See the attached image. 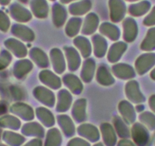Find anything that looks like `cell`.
Wrapping results in <instances>:
<instances>
[{
	"label": "cell",
	"instance_id": "cell-51",
	"mask_svg": "<svg viewBox=\"0 0 155 146\" xmlns=\"http://www.w3.org/2000/svg\"><path fill=\"white\" fill-rule=\"evenodd\" d=\"M149 106H150V109H151L152 111L155 113V95L150 97V99H149Z\"/></svg>",
	"mask_w": 155,
	"mask_h": 146
},
{
	"label": "cell",
	"instance_id": "cell-39",
	"mask_svg": "<svg viewBox=\"0 0 155 146\" xmlns=\"http://www.w3.org/2000/svg\"><path fill=\"white\" fill-rule=\"evenodd\" d=\"M113 123H114L115 128L118 132L119 135L122 138H126L129 136V131L127 126L120 117H116L113 119Z\"/></svg>",
	"mask_w": 155,
	"mask_h": 146
},
{
	"label": "cell",
	"instance_id": "cell-41",
	"mask_svg": "<svg viewBox=\"0 0 155 146\" xmlns=\"http://www.w3.org/2000/svg\"><path fill=\"white\" fill-rule=\"evenodd\" d=\"M140 120L142 123L145 124L148 129H155V115L150 112H144L139 117Z\"/></svg>",
	"mask_w": 155,
	"mask_h": 146
},
{
	"label": "cell",
	"instance_id": "cell-13",
	"mask_svg": "<svg viewBox=\"0 0 155 146\" xmlns=\"http://www.w3.org/2000/svg\"><path fill=\"white\" fill-rule=\"evenodd\" d=\"M10 111L24 120H30L34 118V114L33 109L25 103H15L11 106Z\"/></svg>",
	"mask_w": 155,
	"mask_h": 146
},
{
	"label": "cell",
	"instance_id": "cell-53",
	"mask_svg": "<svg viewBox=\"0 0 155 146\" xmlns=\"http://www.w3.org/2000/svg\"><path fill=\"white\" fill-rule=\"evenodd\" d=\"M11 0H0V5H7L9 4Z\"/></svg>",
	"mask_w": 155,
	"mask_h": 146
},
{
	"label": "cell",
	"instance_id": "cell-48",
	"mask_svg": "<svg viewBox=\"0 0 155 146\" xmlns=\"http://www.w3.org/2000/svg\"><path fill=\"white\" fill-rule=\"evenodd\" d=\"M144 24L146 26L155 25V9L144 20Z\"/></svg>",
	"mask_w": 155,
	"mask_h": 146
},
{
	"label": "cell",
	"instance_id": "cell-59",
	"mask_svg": "<svg viewBox=\"0 0 155 146\" xmlns=\"http://www.w3.org/2000/svg\"><path fill=\"white\" fill-rule=\"evenodd\" d=\"M126 1H129V2H132V1H137V0H126Z\"/></svg>",
	"mask_w": 155,
	"mask_h": 146
},
{
	"label": "cell",
	"instance_id": "cell-4",
	"mask_svg": "<svg viewBox=\"0 0 155 146\" xmlns=\"http://www.w3.org/2000/svg\"><path fill=\"white\" fill-rule=\"evenodd\" d=\"M123 39L128 43L133 42L138 33L136 22L131 18H126L123 24Z\"/></svg>",
	"mask_w": 155,
	"mask_h": 146
},
{
	"label": "cell",
	"instance_id": "cell-36",
	"mask_svg": "<svg viewBox=\"0 0 155 146\" xmlns=\"http://www.w3.org/2000/svg\"><path fill=\"white\" fill-rule=\"evenodd\" d=\"M82 20L79 18H72L65 26V33L70 38L75 37L80 31Z\"/></svg>",
	"mask_w": 155,
	"mask_h": 146
},
{
	"label": "cell",
	"instance_id": "cell-33",
	"mask_svg": "<svg viewBox=\"0 0 155 146\" xmlns=\"http://www.w3.org/2000/svg\"><path fill=\"white\" fill-rule=\"evenodd\" d=\"M59 125L61 126V129L63 131L65 135L67 136H71L74 133V126L72 120L68 116L60 115L58 117Z\"/></svg>",
	"mask_w": 155,
	"mask_h": 146
},
{
	"label": "cell",
	"instance_id": "cell-50",
	"mask_svg": "<svg viewBox=\"0 0 155 146\" xmlns=\"http://www.w3.org/2000/svg\"><path fill=\"white\" fill-rule=\"evenodd\" d=\"M118 146H135V145L132 142V141H129V140L123 139L119 142Z\"/></svg>",
	"mask_w": 155,
	"mask_h": 146
},
{
	"label": "cell",
	"instance_id": "cell-42",
	"mask_svg": "<svg viewBox=\"0 0 155 146\" xmlns=\"http://www.w3.org/2000/svg\"><path fill=\"white\" fill-rule=\"evenodd\" d=\"M148 5H146V2L137 4V5H130L129 8V13L134 16H141L146 13L145 12L148 9Z\"/></svg>",
	"mask_w": 155,
	"mask_h": 146
},
{
	"label": "cell",
	"instance_id": "cell-30",
	"mask_svg": "<svg viewBox=\"0 0 155 146\" xmlns=\"http://www.w3.org/2000/svg\"><path fill=\"white\" fill-rule=\"evenodd\" d=\"M80 135L84 136L91 141H96L99 139V132L96 127L90 124H83L78 129Z\"/></svg>",
	"mask_w": 155,
	"mask_h": 146
},
{
	"label": "cell",
	"instance_id": "cell-31",
	"mask_svg": "<svg viewBox=\"0 0 155 146\" xmlns=\"http://www.w3.org/2000/svg\"><path fill=\"white\" fill-rule=\"evenodd\" d=\"M101 132L104 142L107 146H113L116 141V136L112 126L109 123H104L101 126Z\"/></svg>",
	"mask_w": 155,
	"mask_h": 146
},
{
	"label": "cell",
	"instance_id": "cell-43",
	"mask_svg": "<svg viewBox=\"0 0 155 146\" xmlns=\"http://www.w3.org/2000/svg\"><path fill=\"white\" fill-rule=\"evenodd\" d=\"M12 60V53L8 50H3L0 52V70L7 68L11 63Z\"/></svg>",
	"mask_w": 155,
	"mask_h": 146
},
{
	"label": "cell",
	"instance_id": "cell-32",
	"mask_svg": "<svg viewBox=\"0 0 155 146\" xmlns=\"http://www.w3.org/2000/svg\"><path fill=\"white\" fill-rule=\"evenodd\" d=\"M91 8V2L89 0H83L69 6V12L74 15H81L87 13Z\"/></svg>",
	"mask_w": 155,
	"mask_h": 146
},
{
	"label": "cell",
	"instance_id": "cell-12",
	"mask_svg": "<svg viewBox=\"0 0 155 146\" xmlns=\"http://www.w3.org/2000/svg\"><path fill=\"white\" fill-rule=\"evenodd\" d=\"M112 70H113V75H115L120 79L128 80L133 78L135 76V72L133 68L128 64H116V65H113Z\"/></svg>",
	"mask_w": 155,
	"mask_h": 146
},
{
	"label": "cell",
	"instance_id": "cell-16",
	"mask_svg": "<svg viewBox=\"0 0 155 146\" xmlns=\"http://www.w3.org/2000/svg\"><path fill=\"white\" fill-rule=\"evenodd\" d=\"M57 104H56V111L58 112H65L70 108L72 102V96L65 89L59 91L57 97Z\"/></svg>",
	"mask_w": 155,
	"mask_h": 146
},
{
	"label": "cell",
	"instance_id": "cell-11",
	"mask_svg": "<svg viewBox=\"0 0 155 146\" xmlns=\"http://www.w3.org/2000/svg\"><path fill=\"white\" fill-rule=\"evenodd\" d=\"M132 136L138 146H144L148 141V132L147 129L140 123L134 124L132 129Z\"/></svg>",
	"mask_w": 155,
	"mask_h": 146
},
{
	"label": "cell",
	"instance_id": "cell-35",
	"mask_svg": "<svg viewBox=\"0 0 155 146\" xmlns=\"http://www.w3.org/2000/svg\"><path fill=\"white\" fill-rule=\"evenodd\" d=\"M141 49L144 51L155 50V28L148 30L141 44Z\"/></svg>",
	"mask_w": 155,
	"mask_h": 146
},
{
	"label": "cell",
	"instance_id": "cell-52",
	"mask_svg": "<svg viewBox=\"0 0 155 146\" xmlns=\"http://www.w3.org/2000/svg\"><path fill=\"white\" fill-rule=\"evenodd\" d=\"M6 110H7V108H6V106H5V104H4L3 103H0V115L2 114H4V113H5Z\"/></svg>",
	"mask_w": 155,
	"mask_h": 146
},
{
	"label": "cell",
	"instance_id": "cell-38",
	"mask_svg": "<svg viewBox=\"0 0 155 146\" xmlns=\"http://www.w3.org/2000/svg\"><path fill=\"white\" fill-rule=\"evenodd\" d=\"M61 143L62 137L60 132L55 128L50 129L47 135L45 146H60Z\"/></svg>",
	"mask_w": 155,
	"mask_h": 146
},
{
	"label": "cell",
	"instance_id": "cell-40",
	"mask_svg": "<svg viewBox=\"0 0 155 146\" xmlns=\"http://www.w3.org/2000/svg\"><path fill=\"white\" fill-rule=\"evenodd\" d=\"M0 125L5 127H8L9 129H18L21 126V123L19 120L13 116L6 115L0 118Z\"/></svg>",
	"mask_w": 155,
	"mask_h": 146
},
{
	"label": "cell",
	"instance_id": "cell-10",
	"mask_svg": "<svg viewBox=\"0 0 155 146\" xmlns=\"http://www.w3.org/2000/svg\"><path fill=\"white\" fill-rule=\"evenodd\" d=\"M65 54V61L68 63V69L70 71H76L79 68L81 64V57L76 49L71 47L64 48Z\"/></svg>",
	"mask_w": 155,
	"mask_h": 146
},
{
	"label": "cell",
	"instance_id": "cell-7",
	"mask_svg": "<svg viewBox=\"0 0 155 146\" xmlns=\"http://www.w3.org/2000/svg\"><path fill=\"white\" fill-rule=\"evenodd\" d=\"M11 32L15 37L26 42L33 41L35 38L34 32L31 28L20 24H15L11 28Z\"/></svg>",
	"mask_w": 155,
	"mask_h": 146
},
{
	"label": "cell",
	"instance_id": "cell-2",
	"mask_svg": "<svg viewBox=\"0 0 155 146\" xmlns=\"http://www.w3.org/2000/svg\"><path fill=\"white\" fill-rule=\"evenodd\" d=\"M126 95L131 102L134 104H142L145 101V98L139 88V84L135 80L129 81L125 88Z\"/></svg>",
	"mask_w": 155,
	"mask_h": 146
},
{
	"label": "cell",
	"instance_id": "cell-19",
	"mask_svg": "<svg viewBox=\"0 0 155 146\" xmlns=\"http://www.w3.org/2000/svg\"><path fill=\"white\" fill-rule=\"evenodd\" d=\"M96 79L99 84L104 86L111 85L115 82L114 78L105 65H101L97 68Z\"/></svg>",
	"mask_w": 155,
	"mask_h": 146
},
{
	"label": "cell",
	"instance_id": "cell-24",
	"mask_svg": "<svg viewBox=\"0 0 155 146\" xmlns=\"http://www.w3.org/2000/svg\"><path fill=\"white\" fill-rule=\"evenodd\" d=\"M96 64L93 59H87L84 62L81 71V78L84 82H90L94 75Z\"/></svg>",
	"mask_w": 155,
	"mask_h": 146
},
{
	"label": "cell",
	"instance_id": "cell-20",
	"mask_svg": "<svg viewBox=\"0 0 155 146\" xmlns=\"http://www.w3.org/2000/svg\"><path fill=\"white\" fill-rule=\"evenodd\" d=\"M127 49V45L124 42H116L111 46L108 51L107 59L110 62H118Z\"/></svg>",
	"mask_w": 155,
	"mask_h": 146
},
{
	"label": "cell",
	"instance_id": "cell-8",
	"mask_svg": "<svg viewBox=\"0 0 155 146\" xmlns=\"http://www.w3.org/2000/svg\"><path fill=\"white\" fill-rule=\"evenodd\" d=\"M9 13L14 20L19 22H28L32 18L31 12L18 3H13L10 5Z\"/></svg>",
	"mask_w": 155,
	"mask_h": 146
},
{
	"label": "cell",
	"instance_id": "cell-3",
	"mask_svg": "<svg viewBox=\"0 0 155 146\" xmlns=\"http://www.w3.org/2000/svg\"><path fill=\"white\" fill-rule=\"evenodd\" d=\"M5 48L15 56L18 58H24L28 54V50L25 44L15 38H8L4 42Z\"/></svg>",
	"mask_w": 155,
	"mask_h": 146
},
{
	"label": "cell",
	"instance_id": "cell-26",
	"mask_svg": "<svg viewBox=\"0 0 155 146\" xmlns=\"http://www.w3.org/2000/svg\"><path fill=\"white\" fill-rule=\"evenodd\" d=\"M100 32L103 35L106 36L107 38L111 41H117L120 37V29L118 27L113 24L108 23V22H104L100 27Z\"/></svg>",
	"mask_w": 155,
	"mask_h": 146
},
{
	"label": "cell",
	"instance_id": "cell-55",
	"mask_svg": "<svg viewBox=\"0 0 155 146\" xmlns=\"http://www.w3.org/2000/svg\"><path fill=\"white\" fill-rule=\"evenodd\" d=\"M150 77H151V78L153 80H154L155 81V67L153 68V70L151 71V72H150Z\"/></svg>",
	"mask_w": 155,
	"mask_h": 146
},
{
	"label": "cell",
	"instance_id": "cell-60",
	"mask_svg": "<svg viewBox=\"0 0 155 146\" xmlns=\"http://www.w3.org/2000/svg\"><path fill=\"white\" fill-rule=\"evenodd\" d=\"M50 1H55V0H50Z\"/></svg>",
	"mask_w": 155,
	"mask_h": 146
},
{
	"label": "cell",
	"instance_id": "cell-25",
	"mask_svg": "<svg viewBox=\"0 0 155 146\" xmlns=\"http://www.w3.org/2000/svg\"><path fill=\"white\" fill-rule=\"evenodd\" d=\"M92 43L95 56L98 58L104 57L107 50V43L105 38L99 34H96L92 37Z\"/></svg>",
	"mask_w": 155,
	"mask_h": 146
},
{
	"label": "cell",
	"instance_id": "cell-5",
	"mask_svg": "<svg viewBox=\"0 0 155 146\" xmlns=\"http://www.w3.org/2000/svg\"><path fill=\"white\" fill-rule=\"evenodd\" d=\"M110 18L113 22H119L124 18L126 12L123 0H110Z\"/></svg>",
	"mask_w": 155,
	"mask_h": 146
},
{
	"label": "cell",
	"instance_id": "cell-58",
	"mask_svg": "<svg viewBox=\"0 0 155 146\" xmlns=\"http://www.w3.org/2000/svg\"><path fill=\"white\" fill-rule=\"evenodd\" d=\"M94 146H104V145H103V144H101V143H98V144H95V145H94Z\"/></svg>",
	"mask_w": 155,
	"mask_h": 146
},
{
	"label": "cell",
	"instance_id": "cell-18",
	"mask_svg": "<svg viewBox=\"0 0 155 146\" xmlns=\"http://www.w3.org/2000/svg\"><path fill=\"white\" fill-rule=\"evenodd\" d=\"M119 111L126 123H133L135 122L136 115L134 107L130 102L126 101H121L119 104Z\"/></svg>",
	"mask_w": 155,
	"mask_h": 146
},
{
	"label": "cell",
	"instance_id": "cell-49",
	"mask_svg": "<svg viewBox=\"0 0 155 146\" xmlns=\"http://www.w3.org/2000/svg\"><path fill=\"white\" fill-rule=\"evenodd\" d=\"M25 146H42V141L40 139H33Z\"/></svg>",
	"mask_w": 155,
	"mask_h": 146
},
{
	"label": "cell",
	"instance_id": "cell-56",
	"mask_svg": "<svg viewBox=\"0 0 155 146\" xmlns=\"http://www.w3.org/2000/svg\"><path fill=\"white\" fill-rule=\"evenodd\" d=\"M71 1H74V0H61V2L63 3H68V2H71Z\"/></svg>",
	"mask_w": 155,
	"mask_h": 146
},
{
	"label": "cell",
	"instance_id": "cell-34",
	"mask_svg": "<svg viewBox=\"0 0 155 146\" xmlns=\"http://www.w3.org/2000/svg\"><path fill=\"white\" fill-rule=\"evenodd\" d=\"M36 114L40 121L47 126H51L54 125V117L49 110L44 107H39L36 110Z\"/></svg>",
	"mask_w": 155,
	"mask_h": 146
},
{
	"label": "cell",
	"instance_id": "cell-1",
	"mask_svg": "<svg viewBox=\"0 0 155 146\" xmlns=\"http://www.w3.org/2000/svg\"><path fill=\"white\" fill-rule=\"evenodd\" d=\"M155 65V53L141 55L135 61V69L139 75H144Z\"/></svg>",
	"mask_w": 155,
	"mask_h": 146
},
{
	"label": "cell",
	"instance_id": "cell-22",
	"mask_svg": "<svg viewBox=\"0 0 155 146\" xmlns=\"http://www.w3.org/2000/svg\"><path fill=\"white\" fill-rule=\"evenodd\" d=\"M99 25V18L94 13H90L86 16L83 24L81 32L85 35H90L94 34Z\"/></svg>",
	"mask_w": 155,
	"mask_h": 146
},
{
	"label": "cell",
	"instance_id": "cell-46",
	"mask_svg": "<svg viewBox=\"0 0 155 146\" xmlns=\"http://www.w3.org/2000/svg\"><path fill=\"white\" fill-rule=\"evenodd\" d=\"M10 93H11L13 99L15 101H20L24 97V93L21 89L15 85H12L10 87Z\"/></svg>",
	"mask_w": 155,
	"mask_h": 146
},
{
	"label": "cell",
	"instance_id": "cell-23",
	"mask_svg": "<svg viewBox=\"0 0 155 146\" xmlns=\"http://www.w3.org/2000/svg\"><path fill=\"white\" fill-rule=\"evenodd\" d=\"M29 56L33 62L40 68H47L49 66L48 56L42 50L39 48H33L30 50Z\"/></svg>",
	"mask_w": 155,
	"mask_h": 146
},
{
	"label": "cell",
	"instance_id": "cell-14",
	"mask_svg": "<svg viewBox=\"0 0 155 146\" xmlns=\"http://www.w3.org/2000/svg\"><path fill=\"white\" fill-rule=\"evenodd\" d=\"M39 78L43 84L53 89H58L61 87L60 78L50 70H44L40 72Z\"/></svg>",
	"mask_w": 155,
	"mask_h": 146
},
{
	"label": "cell",
	"instance_id": "cell-44",
	"mask_svg": "<svg viewBox=\"0 0 155 146\" xmlns=\"http://www.w3.org/2000/svg\"><path fill=\"white\" fill-rule=\"evenodd\" d=\"M5 138L10 144H14L15 146L19 145L25 141L24 137L21 136L20 135H18V134L12 133V132H5Z\"/></svg>",
	"mask_w": 155,
	"mask_h": 146
},
{
	"label": "cell",
	"instance_id": "cell-17",
	"mask_svg": "<svg viewBox=\"0 0 155 146\" xmlns=\"http://www.w3.org/2000/svg\"><path fill=\"white\" fill-rule=\"evenodd\" d=\"M33 68V64L28 59H21L16 62L13 68V75L16 78L21 79Z\"/></svg>",
	"mask_w": 155,
	"mask_h": 146
},
{
	"label": "cell",
	"instance_id": "cell-28",
	"mask_svg": "<svg viewBox=\"0 0 155 146\" xmlns=\"http://www.w3.org/2000/svg\"><path fill=\"white\" fill-rule=\"evenodd\" d=\"M53 22L55 26L60 28L65 24L67 18L66 9L59 4H55L53 6Z\"/></svg>",
	"mask_w": 155,
	"mask_h": 146
},
{
	"label": "cell",
	"instance_id": "cell-29",
	"mask_svg": "<svg viewBox=\"0 0 155 146\" xmlns=\"http://www.w3.org/2000/svg\"><path fill=\"white\" fill-rule=\"evenodd\" d=\"M74 44L77 50H79L83 57L87 58L91 53V46L90 41L85 37L78 36L74 39Z\"/></svg>",
	"mask_w": 155,
	"mask_h": 146
},
{
	"label": "cell",
	"instance_id": "cell-9",
	"mask_svg": "<svg viewBox=\"0 0 155 146\" xmlns=\"http://www.w3.org/2000/svg\"><path fill=\"white\" fill-rule=\"evenodd\" d=\"M50 59L52 65L55 71L57 74H62L64 72L66 67L65 59L63 53L58 48H54L50 51Z\"/></svg>",
	"mask_w": 155,
	"mask_h": 146
},
{
	"label": "cell",
	"instance_id": "cell-6",
	"mask_svg": "<svg viewBox=\"0 0 155 146\" xmlns=\"http://www.w3.org/2000/svg\"><path fill=\"white\" fill-rule=\"evenodd\" d=\"M34 96L43 104L48 107H53L55 104V95L50 90L43 86L34 89Z\"/></svg>",
	"mask_w": 155,
	"mask_h": 146
},
{
	"label": "cell",
	"instance_id": "cell-45",
	"mask_svg": "<svg viewBox=\"0 0 155 146\" xmlns=\"http://www.w3.org/2000/svg\"><path fill=\"white\" fill-rule=\"evenodd\" d=\"M11 26L10 19L6 13L0 10V31L7 32Z\"/></svg>",
	"mask_w": 155,
	"mask_h": 146
},
{
	"label": "cell",
	"instance_id": "cell-57",
	"mask_svg": "<svg viewBox=\"0 0 155 146\" xmlns=\"http://www.w3.org/2000/svg\"><path fill=\"white\" fill-rule=\"evenodd\" d=\"M18 1L23 2V3H27V2H28V0H18Z\"/></svg>",
	"mask_w": 155,
	"mask_h": 146
},
{
	"label": "cell",
	"instance_id": "cell-21",
	"mask_svg": "<svg viewBox=\"0 0 155 146\" xmlns=\"http://www.w3.org/2000/svg\"><path fill=\"white\" fill-rule=\"evenodd\" d=\"M31 8L34 15L39 18H45L48 16L49 7L46 0H32Z\"/></svg>",
	"mask_w": 155,
	"mask_h": 146
},
{
	"label": "cell",
	"instance_id": "cell-15",
	"mask_svg": "<svg viewBox=\"0 0 155 146\" xmlns=\"http://www.w3.org/2000/svg\"><path fill=\"white\" fill-rule=\"evenodd\" d=\"M63 82L66 87L74 95H80L82 92L83 85L81 80L74 74H66L63 77Z\"/></svg>",
	"mask_w": 155,
	"mask_h": 146
},
{
	"label": "cell",
	"instance_id": "cell-27",
	"mask_svg": "<svg viewBox=\"0 0 155 146\" xmlns=\"http://www.w3.org/2000/svg\"><path fill=\"white\" fill-rule=\"evenodd\" d=\"M72 116L78 123L83 122L86 118V100L79 99L74 102L72 107Z\"/></svg>",
	"mask_w": 155,
	"mask_h": 146
},
{
	"label": "cell",
	"instance_id": "cell-37",
	"mask_svg": "<svg viewBox=\"0 0 155 146\" xmlns=\"http://www.w3.org/2000/svg\"><path fill=\"white\" fill-rule=\"evenodd\" d=\"M22 132L27 135H34V136L43 137L44 134V128L37 123H28L24 126Z\"/></svg>",
	"mask_w": 155,
	"mask_h": 146
},
{
	"label": "cell",
	"instance_id": "cell-47",
	"mask_svg": "<svg viewBox=\"0 0 155 146\" xmlns=\"http://www.w3.org/2000/svg\"><path fill=\"white\" fill-rule=\"evenodd\" d=\"M68 146H90L88 143L81 138H74L68 142Z\"/></svg>",
	"mask_w": 155,
	"mask_h": 146
},
{
	"label": "cell",
	"instance_id": "cell-54",
	"mask_svg": "<svg viewBox=\"0 0 155 146\" xmlns=\"http://www.w3.org/2000/svg\"><path fill=\"white\" fill-rule=\"evenodd\" d=\"M136 109H137V111H139V112H140V111H142L143 110H144V105H143L142 104H139L138 106H137Z\"/></svg>",
	"mask_w": 155,
	"mask_h": 146
}]
</instances>
